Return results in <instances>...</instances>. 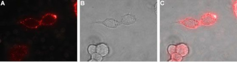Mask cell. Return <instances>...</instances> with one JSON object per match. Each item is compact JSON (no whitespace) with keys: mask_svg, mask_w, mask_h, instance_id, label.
<instances>
[{"mask_svg":"<svg viewBox=\"0 0 237 62\" xmlns=\"http://www.w3.org/2000/svg\"><path fill=\"white\" fill-rule=\"evenodd\" d=\"M88 51L89 54H94L97 52V47L94 45L89 46L88 48Z\"/></svg>","mask_w":237,"mask_h":62,"instance_id":"cell-10","label":"cell"},{"mask_svg":"<svg viewBox=\"0 0 237 62\" xmlns=\"http://www.w3.org/2000/svg\"><path fill=\"white\" fill-rule=\"evenodd\" d=\"M136 18L134 15L131 14H126L122 18L121 23L124 25H132L136 22Z\"/></svg>","mask_w":237,"mask_h":62,"instance_id":"cell-3","label":"cell"},{"mask_svg":"<svg viewBox=\"0 0 237 62\" xmlns=\"http://www.w3.org/2000/svg\"><path fill=\"white\" fill-rule=\"evenodd\" d=\"M108 48L105 44H101L97 47V52L102 56H105L108 53Z\"/></svg>","mask_w":237,"mask_h":62,"instance_id":"cell-6","label":"cell"},{"mask_svg":"<svg viewBox=\"0 0 237 62\" xmlns=\"http://www.w3.org/2000/svg\"><path fill=\"white\" fill-rule=\"evenodd\" d=\"M178 23L187 28L191 29H196L201 26L199 21L191 18L180 20Z\"/></svg>","mask_w":237,"mask_h":62,"instance_id":"cell-2","label":"cell"},{"mask_svg":"<svg viewBox=\"0 0 237 62\" xmlns=\"http://www.w3.org/2000/svg\"><path fill=\"white\" fill-rule=\"evenodd\" d=\"M188 52L187 46L184 44H180L177 46V53L182 57L187 55Z\"/></svg>","mask_w":237,"mask_h":62,"instance_id":"cell-5","label":"cell"},{"mask_svg":"<svg viewBox=\"0 0 237 62\" xmlns=\"http://www.w3.org/2000/svg\"><path fill=\"white\" fill-rule=\"evenodd\" d=\"M233 10H234V12L235 14H236V16H237V2H235L233 4Z\"/></svg>","mask_w":237,"mask_h":62,"instance_id":"cell-11","label":"cell"},{"mask_svg":"<svg viewBox=\"0 0 237 62\" xmlns=\"http://www.w3.org/2000/svg\"><path fill=\"white\" fill-rule=\"evenodd\" d=\"M92 60L94 62H100L102 60V56L98 53H95L93 54L92 56Z\"/></svg>","mask_w":237,"mask_h":62,"instance_id":"cell-8","label":"cell"},{"mask_svg":"<svg viewBox=\"0 0 237 62\" xmlns=\"http://www.w3.org/2000/svg\"><path fill=\"white\" fill-rule=\"evenodd\" d=\"M168 50L170 54L172 55L177 53V46H176L171 45L169 46L168 49Z\"/></svg>","mask_w":237,"mask_h":62,"instance_id":"cell-9","label":"cell"},{"mask_svg":"<svg viewBox=\"0 0 237 62\" xmlns=\"http://www.w3.org/2000/svg\"><path fill=\"white\" fill-rule=\"evenodd\" d=\"M218 20V16L212 12H207L201 16L200 21V25L211 26L214 25Z\"/></svg>","mask_w":237,"mask_h":62,"instance_id":"cell-1","label":"cell"},{"mask_svg":"<svg viewBox=\"0 0 237 62\" xmlns=\"http://www.w3.org/2000/svg\"><path fill=\"white\" fill-rule=\"evenodd\" d=\"M171 55V60L170 61L180 62L182 60V56L180 55L177 53H175Z\"/></svg>","mask_w":237,"mask_h":62,"instance_id":"cell-7","label":"cell"},{"mask_svg":"<svg viewBox=\"0 0 237 62\" xmlns=\"http://www.w3.org/2000/svg\"><path fill=\"white\" fill-rule=\"evenodd\" d=\"M102 23L105 26L110 28H116L120 25V23L118 21L109 18L105 19Z\"/></svg>","mask_w":237,"mask_h":62,"instance_id":"cell-4","label":"cell"}]
</instances>
